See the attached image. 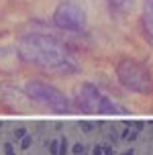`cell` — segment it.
<instances>
[{
	"label": "cell",
	"instance_id": "obj_8",
	"mask_svg": "<svg viewBox=\"0 0 153 155\" xmlns=\"http://www.w3.org/2000/svg\"><path fill=\"white\" fill-rule=\"evenodd\" d=\"M92 153H94V155H115V149L110 147V145H106V143H100V145L94 147Z\"/></svg>",
	"mask_w": 153,
	"mask_h": 155
},
{
	"label": "cell",
	"instance_id": "obj_14",
	"mask_svg": "<svg viewBox=\"0 0 153 155\" xmlns=\"http://www.w3.org/2000/svg\"><path fill=\"white\" fill-rule=\"evenodd\" d=\"M23 137H27V131H25V129H18V131L15 133V139H23Z\"/></svg>",
	"mask_w": 153,
	"mask_h": 155
},
{
	"label": "cell",
	"instance_id": "obj_9",
	"mask_svg": "<svg viewBox=\"0 0 153 155\" xmlns=\"http://www.w3.org/2000/svg\"><path fill=\"white\" fill-rule=\"evenodd\" d=\"M49 153L51 155H59V141H49Z\"/></svg>",
	"mask_w": 153,
	"mask_h": 155
},
{
	"label": "cell",
	"instance_id": "obj_15",
	"mask_svg": "<svg viewBox=\"0 0 153 155\" xmlns=\"http://www.w3.org/2000/svg\"><path fill=\"white\" fill-rule=\"evenodd\" d=\"M4 155H15V151H12V145H10V143H6V145H4Z\"/></svg>",
	"mask_w": 153,
	"mask_h": 155
},
{
	"label": "cell",
	"instance_id": "obj_4",
	"mask_svg": "<svg viewBox=\"0 0 153 155\" xmlns=\"http://www.w3.org/2000/svg\"><path fill=\"white\" fill-rule=\"evenodd\" d=\"M76 108L86 114H125V110L118 108L90 82H84L76 88Z\"/></svg>",
	"mask_w": 153,
	"mask_h": 155
},
{
	"label": "cell",
	"instance_id": "obj_2",
	"mask_svg": "<svg viewBox=\"0 0 153 155\" xmlns=\"http://www.w3.org/2000/svg\"><path fill=\"white\" fill-rule=\"evenodd\" d=\"M116 80L125 90L141 96H153V74L145 63L125 57L116 63Z\"/></svg>",
	"mask_w": 153,
	"mask_h": 155
},
{
	"label": "cell",
	"instance_id": "obj_7",
	"mask_svg": "<svg viewBox=\"0 0 153 155\" xmlns=\"http://www.w3.org/2000/svg\"><path fill=\"white\" fill-rule=\"evenodd\" d=\"M106 2L118 10H131V6H133V0H106Z\"/></svg>",
	"mask_w": 153,
	"mask_h": 155
},
{
	"label": "cell",
	"instance_id": "obj_1",
	"mask_svg": "<svg viewBox=\"0 0 153 155\" xmlns=\"http://www.w3.org/2000/svg\"><path fill=\"white\" fill-rule=\"evenodd\" d=\"M16 53L23 63L35 65L51 74H72L76 71V63L72 61L68 49L51 35L27 33L16 43Z\"/></svg>",
	"mask_w": 153,
	"mask_h": 155
},
{
	"label": "cell",
	"instance_id": "obj_10",
	"mask_svg": "<svg viewBox=\"0 0 153 155\" xmlns=\"http://www.w3.org/2000/svg\"><path fill=\"white\" fill-rule=\"evenodd\" d=\"M59 155H68V141H65V137L59 141Z\"/></svg>",
	"mask_w": 153,
	"mask_h": 155
},
{
	"label": "cell",
	"instance_id": "obj_13",
	"mask_svg": "<svg viewBox=\"0 0 153 155\" xmlns=\"http://www.w3.org/2000/svg\"><path fill=\"white\" fill-rule=\"evenodd\" d=\"M122 137H125V139H135V137H137V131H129V129H127V131L122 133Z\"/></svg>",
	"mask_w": 153,
	"mask_h": 155
},
{
	"label": "cell",
	"instance_id": "obj_5",
	"mask_svg": "<svg viewBox=\"0 0 153 155\" xmlns=\"http://www.w3.org/2000/svg\"><path fill=\"white\" fill-rule=\"evenodd\" d=\"M53 23L61 31L82 33L86 29V10L76 0H59V4L53 10Z\"/></svg>",
	"mask_w": 153,
	"mask_h": 155
},
{
	"label": "cell",
	"instance_id": "obj_12",
	"mask_svg": "<svg viewBox=\"0 0 153 155\" xmlns=\"http://www.w3.org/2000/svg\"><path fill=\"white\" fill-rule=\"evenodd\" d=\"M72 151H74V153H76V155H82V153H84V145H82V143H76Z\"/></svg>",
	"mask_w": 153,
	"mask_h": 155
},
{
	"label": "cell",
	"instance_id": "obj_11",
	"mask_svg": "<svg viewBox=\"0 0 153 155\" xmlns=\"http://www.w3.org/2000/svg\"><path fill=\"white\" fill-rule=\"evenodd\" d=\"M31 143H33V139H31L29 135H27V137H23V139H21V147H23V149H29V147H31Z\"/></svg>",
	"mask_w": 153,
	"mask_h": 155
},
{
	"label": "cell",
	"instance_id": "obj_6",
	"mask_svg": "<svg viewBox=\"0 0 153 155\" xmlns=\"http://www.w3.org/2000/svg\"><path fill=\"white\" fill-rule=\"evenodd\" d=\"M143 29L153 43V0H143Z\"/></svg>",
	"mask_w": 153,
	"mask_h": 155
},
{
	"label": "cell",
	"instance_id": "obj_3",
	"mask_svg": "<svg viewBox=\"0 0 153 155\" xmlns=\"http://www.w3.org/2000/svg\"><path fill=\"white\" fill-rule=\"evenodd\" d=\"M25 94H27L29 100L47 106L55 114H69L74 110V106H72V102L65 94L61 90H57L55 86L45 84L41 80H29L25 84Z\"/></svg>",
	"mask_w": 153,
	"mask_h": 155
}]
</instances>
